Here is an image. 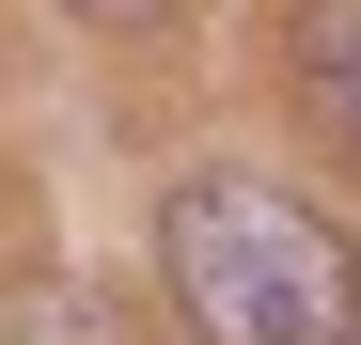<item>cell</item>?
<instances>
[{"instance_id": "cell-3", "label": "cell", "mask_w": 361, "mask_h": 345, "mask_svg": "<svg viewBox=\"0 0 361 345\" xmlns=\"http://www.w3.org/2000/svg\"><path fill=\"white\" fill-rule=\"evenodd\" d=\"M0 345H157L110 282H79V267H32L16 299H0Z\"/></svg>"}, {"instance_id": "cell-1", "label": "cell", "mask_w": 361, "mask_h": 345, "mask_svg": "<svg viewBox=\"0 0 361 345\" xmlns=\"http://www.w3.org/2000/svg\"><path fill=\"white\" fill-rule=\"evenodd\" d=\"M157 267L204 345H361V251L267 172H189L157 204Z\"/></svg>"}, {"instance_id": "cell-2", "label": "cell", "mask_w": 361, "mask_h": 345, "mask_svg": "<svg viewBox=\"0 0 361 345\" xmlns=\"http://www.w3.org/2000/svg\"><path fill=\"white\" fill-rule=\"evenodd\" d=\"M283 63H298V110H314V126L361 157V0H298Z\"/></svg>"}, {"instance_id": "cell-4", "label": "cell", "mask_w": 361, "mask_h": 345, "mask_svg": "<svg viewBox=\"0 0 361 345\" xmlns=\"http://www.w3.org/2000/svg\"><path fill=\"white\" fill-rule=\"evenodd\" d=\"M79 16H94V32H142V16H173V0H79Z\"/></svg>"}]
</instances>
